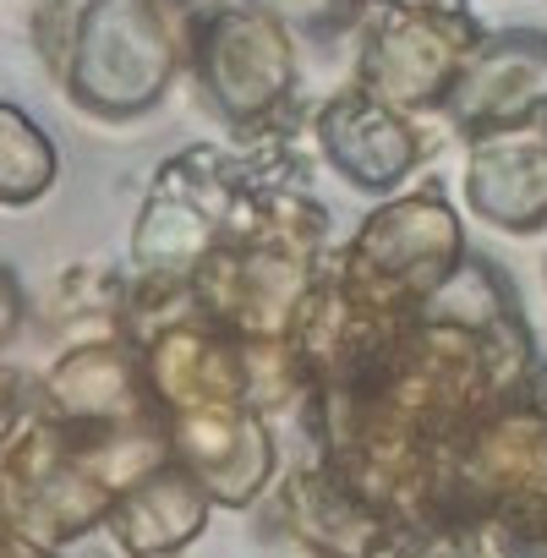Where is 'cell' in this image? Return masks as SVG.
Listing matches in <instances>:
<instances>
[{
	"label": "cell",
	"instance_id": "cell-15",
	"mask_svg": "<svg viewBox=\"0 0 547 558\" xmlns=\"http://www.w3.org/2000/svg\"><path fill=\"white\" fill-rule=\"evenodd\" d=\"M61 175V154L50 143V132L17 110L0 105V208H28L39 203Z\"/></svg>",
	"mask_w": 547,
	"mask_h": 558
},
{
	"label": "cell",
	"instance_id": "cell-3",
	"mask_svg": "<svg viewBox=\"0 0 547 558\" xmlns=\"http://www.w3.org/2000/svg\"><path fill=\"white\" fill-rule=\"evenodd\" d=\"M465 252L471 246L460 214L438 186H422V192H389L356 225V235L340 252H329V268L335 286L356 307L405 318L460 268Z\"/></svg>",
	"mask_w": 547,
	"mask_h": 558
},
{
	"label": "cell",
	"instance_id": "cell-11",
	"mask_svg": "<svg viewBox=\"0 0 547 558\" xmlns=\"http://www.w3.org/2000/svg\"><path fill=\"white\" fill-rule=\"evenodd\" d=\"M50 411L56 422L77 427V433H110V427H143V422H165L148 384H143V362L132 340H83L72 345L56 367H50Z\"/></svg>",
	"mask_w": 547,
	"mask_h": 558
},
{
	"label": "cell",
	"instance_id": "cell-7",
	"mask_svg": "<svg viewBox=\"0 0 547 558\" xmlns=\"http://www.w3.org/2000/svg\"><path fill=\"white\" fill-rule=\"evenodd\" d=\"M443 126L460 132L465 143L482 132H503V126H525L547 116V28H498L482 34L443 105H438Z\"/></svg>",
	"mask_w": 547,
	"mask_h": 558
},
{
	"label": "cell",
	"instance_id": "cell-2",
	"mask_svg": "<svg viewBox=\"0 0 547 558\" xmlns=\"http://www.w3.org/2000/svg\"><path fill=\"white\" fill-rule=\"evenodd\" d=\"M186 66L241 143L302 126L296 28L268 0H203L186 17Z\"/></svg>",
	"mask_w": 547,
	"mask_h": 558
},
{
	"label": "cell",
	"instance_id": "cell-6",
	"mask_svg": "<svg viewBox=\"0 0 547 558\" xmlns=\"http://www.w3.org/2000/svg\"><path fill=\"white\" fill-rule=\"evenodd\" d=\"M482 34L487 28L471 12V0L367 7L362 45H356V88L405 116H427L443 105L465 50Z\"/></svg>",
	"mask_w": 547,
	"mask_h": 558
},
{
	"label": "cell",
	"instance_id": "cell-8",
	"mask_svg": "<svg viewBox=\"0 0 547 558\" xmlns=\"http://www.w3.org/2000/svg\"><path fill=\"white\" fill-rule=\"evenodd\" d=\"M170 460L208 493L219 509H252L274 487L280 444L268 433V416L246 405H208L186 416H165Z\"/></svg>",
	"mask_w": 547,
	"mask_h": 558
},
{
	"label": "cell",
	"instance_id": "cell-16",
	"mask_svg": "<svg viewBox=\"0 0 547 558\" xmlns=\"http://www.w3.org/2000/svg\"><path fill=\"white\" fill-rule=\"evenodd\" d=\"M362 7H411V0H362Z\"/></svg>",
	"mask_w": 547,
	"mask_h": 558
},
{
	"label": "cell",
	"instance_id": "cell-4",
	"mask_svg": "<svg viewBox=\"0 0 547 558\" xmlns=\"http://www.w3.org/2000/svg\"><path fill=\"white\" fill-rule=\"evenodd\" d=\"M460 504L503 531L520 558H547V395L498 400L454 449Z\"/></svg>",
	"mask_w": 547,
	"mask_h": 558
},
{
	"label": "cell",
	"instance_id": "cell-5",
	"mask_svg": "<svg viewBox=\"0 0 547 558\" xmlns=\"http://www.w3.org/2000/svg\"><path fill=\"white\" fill-rule=\"evenodd\" d=\"M252 181L246 148L192 143L170 154L132 225V279H192L197 263L219 246L241 192Z\"/></svg>",
	"mask_w": 547,
	"mask_h": 558
},
{
	"label": "cell",
	"instance_id": "cell-9",
	"mask_svg": "<svg viewBox=\"0 0 547 558\" xmlns=\"http://www.w3.org/2000/svg\"><path fill=\"white\" fill-rule=\"evenodd\" d=\"M307 132H313L318 159L340 181H351L356 192H373V197L400 192L416 175L422 154H427L416 116H405V110L362 94L356 83L340 88L335 99H324Z\"/></svg>",
	"mask_w": 547,
	"mask_h": 558
},
{
	"label": "cell",
	"instance_id": "cell-1",
	"mask_svg": "<svg viewBox=\"0 0 547 558\" xmlns=\"http://www.w3.org/2000/svg\"><path fill=\"white\" fill-rule=\"evenodd\" d=\"M192 0H77L56 77L94 121H137L165 105L186 66Z\"/></svg>",
	"mask_w": 547,
	"mask_h": 558
},
{
	"label": "cell",
	"instance_id": "cell-10",
	"mask_svg": "<svg viewBox=\"0 0 547 558\" xmlns=\"http://www.w3.org/2000/svg\"><path fill=\"white\" fill-rule=\"evenodd\" d=\"M143 384L159 405V416H186L208 405H246V373H241V340L224 335L214 318L186 313L165 329H154L137 345Z\"/></svg>",
	"mask_w": 547,
	"mask_h": 558
},
{
	"label": "cell",
	"instance_id": "cell-13",
	"mask_svg": "<svg viewBox=\"0 0 547 558\" xmlns=\"http://www.w3.org/2000/svg\"><path fill=\"white\" fill-rule=\"evenodd\" d=\"M274 525H280L307 558H367L384 536V514L324 460H302L268 493Z\"/></svg>",
	"mask_w": 547,
	"mask_h": 558
},
{
	"label": "cell",
	"instance_id": "cell-14",
	"mask_svg": "<svg viewBox=\"0 0 547 558\" xmlns=\"http://www.w3.org/2000/svg\"><path fill=\"white\" fill-rule=\"evenodd\" d=\"M208 514H214L208 493L175 460H165L159 471H148L143 482H132L110 504L105 531L116 536V547L126 558H181L203 536Z\"/></svg>",
	"mask_w": 547,
	"mask_h": 558
},
{
	"label": "cell",
	"instance_id": "cell-12",
	"mask_svg": "<svg viewBox=\"0 0 547 558\" xmlns=\"http://www.w3.org/2000/svg\"><path fill=\"white\" fill-rule=\"evenodd\" d=\"M465 203L482 225H493L503 235L547 230V116L471 137Z\"/></svg>",
	"mask_w": 547,
	"mask_h": 558
}]
</instances>
